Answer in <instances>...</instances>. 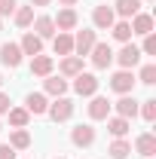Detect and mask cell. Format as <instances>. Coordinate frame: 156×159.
Segmentation results:
<instances>
[{
	"instance_id": "6da1fadb",
	"label": "cell",
	"mask_w": 156,
	"mask_h": 159,
	"mask_svg": "<svg viewBox=\"0 0 156 159\" xmlns=\"http://www.w3.org/2000/svg\"><path fill=\"white\" fill-rule=\"evenodd\" d=\"M46 113L55 119V122H64V119H71V116H74V101L61 95L55 104H49V110H46Z\"/></svg>"
},
{
	"instance_id": "7a4b0ae2",
	"label": "cell",
	"mask_w": 156,
	"mask_h": 159,
	"mask_svg": "<svg viewBox=\"0 0 156 159\" xmlns=\"http://www.w3.org/2000/svg\"><path fill=\"white\" fill-rule=\"evenodd\" d=\"M110 89L119 92V95H129V92L135 89V77H132V70H117V74L110 77Z\"/></svg>"
},
{
	"instance_id": "3957f363",
	"label": "cell",
	"mask_w": 156,
	"mask_h": 159,
	"mask_svg": "<svg viewBox=\"0 0 156 159\" xmlns=\"http://www.w3.org/2000/svg\"><path fill=\"white\" fill-rule=\"evenodd\" d=\"M74 92H77V95H83V98L95 95V92H98L95 74H77V80H74Z\"/></svg>"
},
{
	"instance_id": "277c9868",
	"label": "cell",
	"mask_w": 156,
	"mask_h": 159,
	"mask_svg": "<svg viewBox=\"0 0 156 159\" xmlns=\"http://www.w3.org/2000/svg\"><path fill=\"white\" fill-rule=\"evenodd\" d=\"M113 58L122 64V70H132L138 61H141V49H138V46H132V43H126V46L119 49V55H113Z\"/></svg>"
},
{
	"instance_id": "5b68a950",
	"label": "cell",
	"mask_w": 156,
	"mask_h": 159,
	"mask_svg": "<svg viewBox=\"0 0 156 159\" xmlns=\"http://www.w3.org/2000/svg\"><path fill=\"white\" fill-rule=\"evenodd\" d=\"M92 21H95V28H101V31L113 28V21H117V12H113V6H95V12H92Z\"/></svg>"
},
{
	"instance_id": "8992f818",
	"label": "cell",
	"mask_w": 156,
	"mask_h": 159,
	"mask_svg": "<svg viewBox=\"0 0 156 159\" xmlns=\"http://www.w3.org/2000/svg\"><path fill=\"white\" fill-rule=\"evenodd\" d=\"M129 25H132V34H141V37L153 34V16H147V12H135Z\"/></svg>"
},
{
	"instance_id": "52a82bcc",
	"label": "cell",
	"mask_w": 156,
	"mask_h": 159,
	"mask_svg": "<svg viewBox=\"0 0 156 159\" xmlns=\"http://www.w3.org/2000/svg\"><path fill=\"white\" fill-rule=\"evenodd\" d=\"M92 46H95V31H80L77 37H74V52H77L80 58H83V55H89V52H92Z\"/></svg>"
},
{
	"instance_id": "ba28073f",
	"label": "cell",
	"mask_w": 156,
	"mask_h": 159,
	"mask_svg": "<svg viewBox=\"0 0 156 159\" xmlns=\"http://www.w3.org/2000/svg\"><path fill=\"white\" fill-rule=\"evenodd\" d=\"M89 55H92V64H95V67H107V64L113 61V49H110L107 43H95Z\"/></svg>"
},
{
	"instance_id": "9c48e42d",
	"label": "cell",
	"mask_w": 156,
	"mask_h": 159,
	"mask_svg": "<svg viewBox=\"0 0 156 159\" xmlns=\"http://www.w3.org/2000/svg\"><path fill=\"white\" fill-rule=\"evenodd\" d=\"M0 61H3L6 67H19L21 64V49L16 43H3V46H0Z\"/></svg>"
},
{
	"instance_id": "30bf717a",
	"label": "cell",
	"mask_w": 156,
	"mask_h": 159,
	"mask_svg": "<svg viewBox=\"0 0 156 159\" xmlns=\"http://www.w3.org/2000/svg\"><path fill=\"white\" fill-rule=\"evenodd\" d=\"M19 49H21V55H31V58H34V55H40V52H43V40H40L37 34H25Z\"/></svg>"
},
{
	"instance_id": "8fae6325",
	"label": "cell",
	"mask_w": 156,
	"mask_h": 159,
	"mask_svg": "<svg viewBox=\"0 0 156 159\" xmlns=\"http://www.w3.org/2000/svg\"><path fill=\"white\" fill-rule=\"evenodd\" d=\"M71 141H74L77 147H89V144L95 141V129H92V125H77V129L71 132Z\"/></svg>"
},
{
	"instance_id": "7c38bea8",
	"label": "cell",
	"mask_w": 156,
	"mask_h": 159,
	"mask_svg": "<svg viewBox=\"0 0 156 159\" xmlns=\"http://www.w3.org/2000/svg\"><path fill=\"white\" fill-rule=\"evenodd\" d=\"M117 113L122 119H135L138 116V101L132 98V95H122V98L117 101Z\"/></svg>"
},
{
	"instance_id": "4fadbf2b",
	"label": "cell",
	"mask_w": 156,
	"mask_h": 159,
	"mask_svg": "<svg viewBox=\"0 0 156 159\" xmlns=\"http://www.w3.org/2000/svg\"><path fill=\"white\" fill-rule=\"evenodd\" d=\"M107 113H110V101H107V98H98V95H92L89 116H92V119H107Z\"/></svg>"
},
{
	"instance_id": "5bb4252c",
	"label": "cell",
	"mask_w": 156,
	"mask_h": 159,
	"mask_svg": "<svg viewBox=\"0 0 156 159\" xmlns=\"http://www.w3.org/2000/svg\"><path fill=\"white\" fill-rule=\"evenodd\" d=\"M31 74L49 77V74H52V58H49V55H34V58H31Z\"/></svg>"
},
{
	"instance_id": "9a60e30c",
	"label": "cell",
	"mask_w": 156,
	"mask_h": 159,
	"mask_svg": "<svg viewBox=\"0 0 156 159\" xmlns=\"http://www.w3.org/2000/svg\"><path fill=\"white\" fill-rule=\"evenodd\" d=\"M25 104H28V113H46L49 110V101H46V95H40V92H31L25 98Z\"/></svg>"
},
{
	"instance_id": "2e32d148",
	"label": "cell",
	"mask_w": 156,
	"mask_h": 159,
	"mask_svg": "<svg viewBox=\"0 0 156 159\" xmlns=\"http://www.w3.org/2000/svg\"><path fill=\"white\" fill-rule=\"evenodd\" d=\"M34 31H37V37H40V40L55 37V21L49 19V16H40V19L34 21Z\"/></svg>"
},
{
	"instance_id": "e0dca14e",
	"label": "cell",
	"mask_w": 156,
	"mask_h": 159,
	"mask_svg": "<svg viewBox=\"0 0 156 159\" xmlns=\"http://www.w3.org/2000/svg\"><path fill=\"white\" fill-rule=\"evenodd\" d=\"M52 49H55V55H71V52H74V37L61 31L58 37L52 40Z\"/></svg>"
},
{
	"instance_id": "ac0fdd59",
	"label": "cell",
	"mask_w": 156,
	"mask_h": 159,
	"mask_svg": "<svg viewBox=\"0 0 156 159\" xmlns=\"http://www.w3.org/2000/svg\"><path fill=\"white\" fill-rule=\"evenodd\" d=\"M61 74H64V77H77V74H83V58H80V55H67V58L61 61Z\"/></svg>"
},
{
	"instance_id": "d6986e66",
	"label": "cell",
	"mask_w": 156,
	"mask_h": 159,
	"mask_svg": "<svg viewBox=\"0 0 156 159\" xmlns=\"http://www.w3.org/2000/svg\"><path fill=\"white\" fill-rule=\"evenodd\" d=\"M52 21H55V28H61V31H71V28H77V12L67 6V9L58 12V19H52Z\"/></svg>"
},
{
	"instance_id": "ffe728a7",
	"label": "cell",
	"mask_w": 156,
	"mask_h": 159,
	"mask_svg": "<svg viewBox=\"0 0 156 159\" xmlns=\"http://www.w3.org/2000/svg\"><path fill=\"white\" fill-rule=\"evenodd\" d=\"M135 150L141 153V156H153V153H156V138H153V135H138Z\"/></svg>"
},
{
	"instance_id": "44dd1931",
	"label": "cell",
	"mask_w": 156,
	"mask_h": 159,
	"mask_svg": "<svg viewBox=\"0 0 156 159\" xmlns=\"http://www.w3.org/2000/svg\"><path fill=\"white\" fill-rule=\"evenodd\" d=\"M138 9H141V0H117V6H113V12H119L122 19H132Z\"/></svg>"
},
{
	"instance_id": "7402d4cb",
	"label": "cell",
	"mask_w": 156,
	"mask_h": 159,
	"mask_svg": "<svg viewBox=\"0 0 156 159\" xmlns=\"http://www.w3.org/2000/svg\"><path fill=\"white\" fill-rule=\"evenodd\" d=\"M107 129H110V135H113V138H126V132H129V119L110 116V119H107Z\"/></svg>"
},
{
	"instance_id": "603a6c76",
	"label": "cell",
	"mask_w": 156,
	"mask_h": 159,
	"mask_svg": "<svg viewBox=\"0 0 156 159\" xmlns=\"http://www.w3.org/2000/svg\"><path fill=\"white\" fill-rule=\"evenodd\" d=\"M9 147H12V150H28V147H31V135H28L25 129H16L12 138H9Z\"/></svg>"
},
{
	"instance_id": "cb8c5ba5",
	"label": "cell",
	"mask_w": 156,
	"mask_h": 159,
	"mask_svg": "<svg viewBox=\"0 0 156 159\" xmlns=\"http://www.w3.org/2000/svg\"><path fill=\"white\" fill-rule=\"evenodd\" d=\"M12 16H16V25H19V28H28V25L34 21V6H16Z\"/></svg>"
},
{
	"instance_id": "d4e9b609",
	"label": "cell",
	"mask_w": 156,
	"mask_h": 159,
	"mask_svg": "<svg viewBox=\"0 0 156 159\" xmlns=\"http://www.w3.org/2000/svg\"><path fill=\"white\" fill-rule=\"evenodd\" d=\"M129 153H132V144H129L126 138H117L113 144H110V156L113 159H126Z\"/></svg>"
},
{
	"instance_id": "484cf974",
	"label": "cell",
	"mask_w": 156,
	"mask_h": 159,
	"mask_svg": "<svg viewBox=\"0 0 156 159\" xmlns=\"http://www.w3.org/2000/svg\"><path fill=\"white\" fill-rule=\"evenodd\" d=\"M28 119H31V113H28L25 107H9V122H12L16 129H25Z\"/></svg>"
},
{
	"instance_id": "4316f807",
	"label": "cell",
	"mask_w": 156,
	"mask_h": 159,
	"mask_svg": "<svg viewBox=\"0 0 156 159\" xmlns=\"http://www.w3.org/2000/svg\"><path fill=\"white\" fill-rule=\"evenodd\" d=\"M43 86H46V92H49V95H64V92H67V83H64V80H58V77H46V83H43Z\"/></svg>"
},
{
	"instance_id": "83f0119b",
	"label": "cell",
	"mask_w": 156,
	"mask_h": 159,
	"mask_svg": "<svg viewBox=\"0 0 156 159\" xmlns=\"http://www.w3.org/2000/svg\"><path fill=\"white\" fill-rule=\"evenodd\" d=\"M113 37L119 40V43H129L132 40V25L122 19V21H113Z\"/></svg>"
},
{
	"instance_id": "f1b7e54d",
	"label": "cell",
	"mask_w": 156,
	"mask_h": 159,
	"mask_svg": "<svg viewBox=\"0 0 156 159\" xmlns=\"http://www.w3.org/2000/svg\"><path fill=\"white\" fill-rule=\"evenodd\" d=\"M141 83H144V86H153L156 83V64H144V67H141Z\"/></svg>"
},
{
	"instance_id": "f546056e",
	"label": "cell",
	"mask_w": 156,
	"mask_h": 159,
	"mask_svg": "<svg viewBox=\"0 0 156 159\" xmlns=\"http://www.w3.org/2000/svg\"><path fill=\"white\" fill-rule=\"evenodd\" d=\"M141 116L147 119V122H153V119H156V101H144V107H141Z\"/></svg>"
},
{
	"instance_id": "4dcf8cb0",
	"label": "cell",
	"mask_w": 156,
	"mask_h": 159,
	"mask_svg": "<svg viewBox=\"0 0 156 159\" xmlns=\"http://www.w3.org/2000/svg\"><path fill=\"white\" fill-rule=\"evenodd\" d=\"M16 6H19L16 0H0V19H3V16H12V12H16Z\"/></svg>"
},
{
	"instance_id": "1f68e13d",
	"label": "cell",
	"mask_w": 156,
	"mask_h": 159,
	"mask_svg": "<svg viewBox=\"0 0 156 159\" xmlns=\"http://www.w3.org/2000/svg\"><path fill=\"white\" fill-rule=\"evenodd\" d=\"M144 52H147V55H156V37H153V34L144 37Z\"/></svg>"
},
{
	"instance_id": "d6a6232c",
	"label": "cell",
	"mask_w": 156,
	"mask_h": 159,
	"mask_svg": "<svg viewBox=\"0 0 156 159\" xmlns=\"http://www.w3.org/2000/svg\"><path fill=\"white\" fill-rule=\"evenodd\" d=\"M0 159H16V150L9 144H0Z\"/></svg>"
},
{
	"instance_id": "836d02e7",
	"label": "cell",
	"mask_w": 156,
	"mask_h": 159,
	"mask_svg": "<svg viewBox=\"0 0 156 159\" xmlns=\"http://www.w3.org/2000/svg\"><path fill=\"white\" fill-rule=\"evenodd\" d=\"M0 113H9V95L0 92Z\"/></svg>"
},
{
	"instance_id": "e575fe53",
	"label": "cell",
	"mask_w": 156,
	"mask_h": 159,
	"mask_svg": "<svg viewBox=\"0 0 156 159\" xmlns=\"http://www.w3.org/2000/svg\"><path fill=\"white\" fill-rule=\"evenodd\" d=\"M31 3H34V6H49L52 0H31Z\"/></svg>"
},
{
	"instance_id": "d590c367",
	"label": "cell",
	"mask_w": 156,
	"mask_h": 159,
	"mask_svg": "<svg viewBox=\"0 0 156 159\" xmlns=\"http://www.w3.org/2000/svg\"><path fill=\"white\" fill-rule=\"evenodd\" d=\"M61 3H64V6H74V3H77V0H61Z\"/></svg>"
},
{
	"instance_id": "8d00e7d4",
	"label": "cell",
	"mask_w": 156,
	"mask_h": 159,
	"mask_svg": "<svg viewBox=\"0 0 156 159\" xmlns=\"http://www.w3.org/2000/svg\"><path fill=\"white\" fill-rule=\"evenodd\" d=\"M0 86H3V77H0Z\"/></svg>"
},
{
	"instance_id": "74e56055",
	"label": "cell",
	"mask_w": 156,
	"mask_h": 159,
	"mask_svg": "<svg viewBox=\"0 0 156 159\" xmlns=\"http://www.w3.org/2000/svg\"><path fill=\"white\" fill-rule=\"evenodd\" d=\"M0 25H3V21H0Z\"/></svg>"
},
{
	"instance_id": "f35d334b",
	"label": "cell",
	"mask_w": 156,
	"mask_h": 159,
	"mask_svg": "<svg viewBox=\"0 0 156 159\" xmlns=\"http://www.w3.org/2000/svg\"><path fill=\"white\" fill-rule=\"evenodd\" d=\"M58 159H61V156H58Z\"/></svg>"
}]
</instances>
